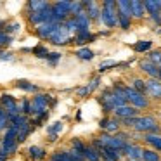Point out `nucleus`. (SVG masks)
Returning a JSON list of instances; mask_svg holds the SVG:
<instances>
[{
  "label": "nucleus",
  "mask_w": 161,
  "mask_h": 161,
  "mask_svg": "<svg viewBox=\"0 0 161 161\" xmlns=\"http://www.w3.org/2000/svg\"><path fill=\"white\" fill-rule=\"evenodd\" d=\"M146 95L151 101L161 102V80L146 78Z\"/></svg>",
  "instance_id": "obj_9"
},
{
  "label": "nucleus",
  "mask_w": 161,
  "mask_h": 161,
  "mask_svg": "<svg viewBox=\"0 0 161 161\" xmlns=\"http://www.w3.org/2000/svg\"><path fill=\"white\" fill-rule=\"evenodd\" d=\"M12 43V36L7 35L5 31H0V50L5 49V47H9Z\"/></svg>",
  "instance_id": "obj_39"
},
{
  "label": "nucleus",
  "mask_w": 161,
  "mask_h": 161,
  "mask_svg": "<svg viewBox=\"0 0 161 161\" xmlns=\"http://www.w3.org/2000/svg\"><path fill=\"white\" fill-rule=\"evenodd\" d=\"M139 71L146 78H154V80H159V68L154 66V64L151 63V61H147V59H140L139 61Z\"/></svg>",
  "instance_id": "obj_11"
},
{
  "label": "nucleus",
  "mask_w": 161,
  "mask_h": 161,
  "mask_svg": "<svg viewBox=\"0 0 161 161\" xmlns=\"http://www.w3.org/2000/svg\"><path fill=\"white\" fill-rule=\"evenodd\" d=\"M50 5L52 4L43 2V0H30L28 4H26V14H30V12H42L45 9H49Z\"/></svg>",
  "instance_id": "obj_18"
},
{
  "label": "nucleus",
  "mask_w": 161,
  "mask_h": 161,
  "mask_svg": "<svg viewBox=\"0 0 161 161\" xmlns=\"http://www.w3.org/2000/svg\"><path fill=\"white\" fill-rule=\"evenodd\" d=\"M142 161H161V154L156 153L154 149H149V147H144L142 149V156H140Z\"/></svg>",
  "instance_id": "obj_29"
},
{
  "label": "nucleus",
  "mask_w": 161,
  "mask_h": 161,
  "mask_svg": "<svg viewBox=\"0 0 161 161\" xmlns=\"http://www.w3.org/2000/svg\"><path fill=\"white\" fill-rule=\"evenodd\" d=\"M0 149H2V135H0Z\"/></svg>",
  "instance_id": "obj_46"
},
{
  "label": "nucleus",
  "mask_w": 161,
  "mask_h": 161,
  "mask_svg": "<svg viewBox=\"0 0 161 161\" xmlns=\"http://www.w3.org/2000/svg\"><path fill=\"white\" fill-rule=\"evenodd\" d=\"M119 64L116 63V61H111V59H108V61H102L101 64H99V75H102V73H106V71H109L111 68H118Z\"/></svg>",
  "instance_id": "obj_35"
},
{
  "label": "nucleus",
  "mask_w": 161,
  "mask_h": 161,
  "mask_svg": "<svg viewBox=\"0 0 161 161\" xmlns=\"http://www.w3.org/2000/svg\"><path fill=\"white\" fill-rule=\"evenodd\" d=\"M28 156L31 158L33 161H43L47 158V149H43V147H40V146H31L28 149Z\"/></svg>",
  "instance_id": "obj_21"
},
{
  "label": "nucleus",
  "mask_w": 161,
  "mask_h": 161,
  "mask_svg": "<svg viewBox=\"0 0 161 161\" xmlns=\"http://www.w3.org/2000/svg\"><path fill=\"white\" fill-rule=\"evenodd\" d=\"M142 149L139 142H128L123 149V154H125V159H140L142 156Z\"/></svg>",
  "instance_id": "obj_16"
},
{
  "label": "nucleus",
  "mask_w": 161,
  "mask_h": 161,
  "mask_svg": "<svg viewBox=\"0 0 161 161\" xmlns=\"http://www.w3.org/2000/svg\"><path fill=\"white\" fill-rule=\"evenodd\" d=\"M101 7V25L108 30L118 28V0H104Z\"/></svg>",
  "instance_id": "obj_2"
},
{
  "label": "nucleus",
  "mask_w": 161,
  "mask_h": 161,
  "mask_svg": "<svg viewBox=\"0 0 161 161\" xmlns=\"http://www.w3.org/2000/svg\"><path fill=\"white\" fill-rule=\"evenodd\" d=\"M16 88H19V90H23V92H30V94H38L40 92L38 85L31 83V81H28V80H18L16 81Z\"/></svg>",
  "instance_id": "obj_22"
},
{
  "label": "nucleus",
  "mask_w": 161,
  "mask_h": 161,
  "mask_svg": "<svg viewBox=\"0 0 161 161\" xmlns=\"http://www.w3.org/2000/svg\"><path fill=\"white\" fill-rule=\"evenodd\" d=\"M61 57H63V54H61V52H50L49 56H47L45 61L50 64V66H56V64L61 61Z\"/></svg>",
  "instance_id": "obj_41"
},
{
  "label": "nucleus",
  "mask_w": 161,
  "mask_h": 161,
  "mask_svg": "<svg viewBox=\"0 0 161 161\" xmlns=\"http://www.w3.org/2000/svg\"><path fill=\"white\" fill-rule=\"evenodd\" d=\"M83 9L85 12H87V16L90 18L92 23H101V4L99 2H95V0H85L83 2Z\"/></svg>",
  "instance_id": "obj_10"
},
{
  "label": "nucleus",
  "mask_w": 161,
  "mask_h": 161,
  "mask_svg": "<svg viewBox=\"0 0 161 161\" xmlns=\"http://www.w3.org/2000/svg\"><path fill=\"white\" fill-rule=\"evenodd\" d=\"M118 14H123V16H130V0H118Z\"/></svg>",
  "instance_id": "obj_33"
},
{
  "label": "nucleus",
  "mask_w": 161,
  "mask_h": 161,
  "mask_svg": "<svg viewBox=\"0 0 161 161\" xmlns=\"http://www.w3.org/2000/svg\"><path fill=\"white\" fill-rule=\"evenodd\" d=\"M140 111L139 109H135L133 106L126 104V106H119V108H116L114 111H113V116H116L118 119H128V118H135V116H139Z\"/></svg>",
  "instance_id": "obj_13"
},
{
  "label": "nucleus",
  "mask_w": 161,
  "mask_h": 161,
  "mask_svg": "<svg viewBox=\"0 0 161 161\" xmlns=\"http://www.w3.org/2000/svg\"><path fill=\"white\" fill-rule=\"evenodd\" d=\"M7 159H9V154L5 153V151L0 149V161H7Z\"/></svg>",
  "instance_id": "obj_44"
},
{
  "label": "nucleus",
  "mask_w": 161,
  "mask_h": 161,
  "mask_svg": "<svg viewBox=\"0 0 161 161\" xmlns=\"http://www.w3.org/2000/svg\"><path fill=\"white\" fill-rule=\"evenodd\" d=\"M57 28H59L57 23H43V25H40L35 28V35L38 36L40 40H49Z\"/></svg>",
  "instance_id": "obj_12"
},
{
  "label": "nucleus",
  "mask_w": 161,
  "mask_h": 161,
  "mask_svg": "<svg viewBox=\"0 0 161 161\" xmlns=\"http://www.w3.org/2000/svg\"><path fill=\"white\" fill-rule=\"evenodd\" d=\"M149 19L154 23V25L158 26V28H161V12H156V14H151Z\"/></svg>",
  "instance_id": "obj_42"
},
{
  "label": "nucleus",
  "mask_w": 161,
  "mask_h": 161,
  "mask_svg": "<svg viewBox=\"0 0 161 161\" xmlns=\"http://www.w3.org/2000/svg\"><path fill=\"white\" fill-rule=\"evenodd\" d=\"M83 158H85V161H101V153H99L92 144H87V149H85V153H83Z\"/></svg>",
  "instance_id": "obj_27"
},
{
  "label": "nucleus",
  "mask_w": 161,
  "mask_h": 161,
  "mask_svg": "<svg viewBox=\"0 0 161 161\" xmlns=\"http://www.w3.org/2000/svg\"><path fill=\"white\" fill-rule=\"evenodd\" d=\"M71 18V2L69 0H59L52 4V23L63 25Z\"/></svg>",
  "instance_id": "obj_5"
},
{
  "label": "nucleus",
  "mask_w": 161,
  "mask_h": 161,
  "mask_svg": "<svg viewBox=\"0 0 161 161\" xmlns=\"http://www.w3.org/2000/svg\"><path fill=\"white\" fill-rule=\"evenodd\" d=\"M125 130H132V132L139 133V135H146V133H161V123L158 121L156 116L153 114H139L135 118H128L121 121Z\"/></svg>",
  "instance_id": "obj_1"
},
{
  "label": "nucleus",
  "mask_w": 161,
  "mask_h": 161,
  "mask_svg": "<svg viewBox=\"0 0 161 161\" xmlns=\"http://www.w3.org/2000/svg\"><path fill=\"white\" fill-rule=\"evenodd\" d=\"M130 87L133 88L135 92H139V94H144L146 95V78H140V76H133L130 78Z\"/></svg>",
  "instance_id": "obj_24"
},
{
  "label": "nucleus",
  "mask_w": 161,
  "mask_h": 161,
  "mask_svg": "<svg viewBox=\"0 0 161 161\" xmlns=\"http://www.w3.org/2000/svg\"><path fill=\"white\" fill-rule=\"evenodd\" d=\"M144 9L147 16L161 12V0H144Z\"/></svg>",
  "instance_id": "obj_23"
},
{
  "label": "nucleus",
  "mask_w": 161,
  "mask_h": 161,
  "mask_svg": "<svg viewBox=\"0 0 161 161\" xmlns=\"http://www.w3.org/2000/svg\"><path fill=\"white\" fill-rule=\"evenodd\" d=\"M49 42L52 43V45H57V47L59 45H68V43L73 42V33H71L63 23V25H59V28L54 31V35L49 38Z\"/></svg>",
  "instance_id": "obj_8"
},
{
  "label": "nucleus",
  "mask_w": 161,
  "mask_h": 161,
  "mask_svg": "<svg viewBox=\"0 0 161 161\" xmlns=\"http://www.w3.org/2000/svg\"><path fill=\"white\" fill-rule=\"evenodd\" d=\"M81 12H85L83 2H71V18H75V16L81 14Z\"/></svg>",
  "instance_id": "obj_40"
},
{
  "label": "nucleus",
  "mask_w": 161,
  "mask_h": 161,
  "mask_svg": "<svg viewBox=\"0 0 161 161\" xmlns=\"http://www.w3.org/2000/svg\"><path fill=\"white\" fill-rule=\"evenodd\" d=\"M75 56L78 57L80 61H92L95 57V52L92 49H88V47H80V49H76V52H75Z\"/></svg>",
  "instance_id": "obj_25"
},
{
  "label": "nucleus",
  "mask_w": 161,
  "mask_h": 161,
  "mask_svg": "<svg viewBox=\"0 0 161 161\" xmlns=\"http://www.w3.org/2000/svg\"><path fill=\"white\" fill-rule=\"evenodd\" d=\"M19 108H21V113L28 118H31V99H23L19 102Z\"/></svg>",
  "instance_id": "obj_37"
},
{
  "label": "nucleus",
  "mask_w": 161,
  "mask_h": 161,
  "mask_svg": "<svg viewBox=\"0 0 161 161\" xmlns=\"http://www.w3.org/2000/svg\"><path fill=\"white\" fill-rule=\"evenodd\" d=\"M69 146H71L69 149L75 151V153H78L80 156H83L85 149H87V144H85L81 139H78V137H73V139L69 140Z\"/></svg>",
  "instance_id": "obj_28"
},
{
  "label": "nucleus",
  "mask_w": 161,
  "mask_h": 161,
  "mask_svg": "<svg viewBox=\"0 0 161 161\" xmlns=\"http://www.w3.org/2000/svg\"><path fill=\"white\" fill-rule=\"evenodd\" d=\"M31 54L35 57H38V59H47V56H49L50 54V50L47 49L45 45H35L31 49Z\"/></svg>",
  "instance_id": "obj_32"
},
{
  "label": "nucleus",
  "mask_w": 161,
  "mask_h": 161,
  "mask_svg": "<svg viewBox=\"0 0 161 161\" xmlns=\"http://www.w3.org/2000/svg\"><path fill=\"white\" fill-rule=\"evenodd\" d=\"M132 49L137 54H149L154 49V42L153 40H139V42H135L132 45Z\"/></svg>",
  "instance_id": "obj_19"
},
{
  "label": "nucleus",
  "mask_w": 161,
  "mask_h": 161,
  "mask_svg": "<svg viewBox=\"0 0 161 161\" xmlns=\"http://www.w3.org/2000/svg\"><path fill=\"white\" fill-rule=\"evenodd\" d=\"M18 128H14V126H9L7 130L4 132V135H2V151H5V153L11 156V154L18 153Z\"/></svg>",
  "instance_id": "obj_6"
},
{
  "label": "nucleus",
  "mask_w": 161,
  "mask_h": 161,
  "mask_svg": "<svg viewBox=\"0 0 161 161\" xmlns=\"http://www.w3.org/2000/svg\"><path fill=\"white\" fill-rule=\"evenodd\" d=\"M130 14H132L133 21H144L146 19V9H144V2L140 0H130Z\"/></svg>",
  "instance_id": "obj_15"
},
{
  "label": "nucleus",
  "mask_w": 161,
  "mask_h": 161,
  "mask_svg": "<svg viewBox=\"0 0 161 161\" xmlns=\"http://www.w3.org/2000/svg\"><path fill=\"white\" fill-rule=\"evenodd\" d=\"M4 26H5V21H2V19H0V31H4Z\"/></svg>",
  "instance_id": "obj_45"
},
{
  "label": "nucleus",
  "mask_w": 161,
  "mask_h": 161,
  "mask_svg": "<svg viewBox=\"0 0 161 161\" xmlns=\"http://www.w3.org/2000/svg\"><path fill=\"white\" fill-rule=\"evenodd\" d=\"M94 40H97V35H94L92 31H83V33H76L73 36V42L71 43L78 45V49H80V47H87V43L94 42Z\"/></svg>",
  "instance_id": "obj_17"
},
{
  "label": "nucleus",
  "mask_w": 161,
  "mask_h": 161,
  "mask_svg": "<svg viewBox=\"0 0 161 161\" xmlns=\"http://www.w3.org/2000/svg\"><path fill=\"white\" fill-rule=\"evenodd\" d=\"M146 59L151 61L154 66L161 68V49H153V50H151V52L146 56Z\"/></svg>",
  "instance_id": "obj_31"
},
{
  "label": "nucleus",
  "mask_w": 161,
  "mask_h": 161,
  "mask_svg": "<svg viewBox=\"0 0 161 161\" xmlns=\"http://www.w3.org/2000/svg\"><path fill=\"white\" fill-rule=\"evenodd\" d=\"M121 87H123V92H125L126 102H128L130 106H133V108L139 109V111H144V109H149L151 108V99L147 97V95L135 92L128 83H123Z\"/></svg>",
  "instance_id": "obj_3"
},
{
  "label": "nucleus",
  "mask_w": 161,
  "mask_h": 161,
  "mask_svg": "<svg viewBox=\"0 0 161 161\" xmlns=\"http://www.w3.org/2000/svg\"><path fill=\"white\" fill-rule=\"evenodd\" d=\"M19 30H21V25H19V23H5V26H4V31L7 33V35H14V33H18Z\"/></svg>",
  "instance_id": "obj_38"
},
{
  "label": "nucleus",
  "mask_w": 161,
  "mask_h": 161,
  "mask_svg": "<svg viewBox=\"0 0 161 161\" xmlns=\"http://www.w3.org/2000/svg\"><path fill=\"white\" fill-rule=\"evenodd\" d=\"M11 126V121H9V116L4 109H0V133H4L5 130Z\"/></svg>",
  "instance_id": "obj_36"
},
{
  "label": "nucleus",
  "mask_w": 161,
  "mask_h": 161,
  "mask_svg": "<svg viewBox=\"0 0 161 161\" xmlns=\"http://www.w3.org/2000/svg\"><path fill=\"white\" fill-rule=\"evenodd\" d=\"M63 128H64L63 121H54L52 125L47 126V137H49V142H56L57 135L63 132Z\"/></svg>",
  "instance_id": "obj_20"
},
{
  "label": "nucleus",
  "mask_w": 161,
  "mask_h": 161,
  "mask_svg": "<svg viewBox=\"0 0 161 161\" xmlns=\"http://www.w3.org/2000/svg\"><path fill=\"white\" fill-rule=\"evenodd\" d=\"M12 59H14V54H12V52L0 50V61H12Z\"/></svg>",
  "instance_id": "obj_43"
},
{
  "label": "nucleus",
  "mask_w": 161,
  "mask_h": 161,
  "mask_svg": "<svg viewBox=\"0 0 161 161\" xmlns=\"http://www.w3.org/2000/svg\"><path fill=\"white\" fill-rule=\"evenodd\" d=\"M99 128L101 132L104 133H109V135H116L119 130H123V125H121V119H118L116 116H104V118L99 121Z\"/></svg>",
  "instance_id": "obj_7"
},
{
  "label": "nucleus",
  "mask_w": 161,
  "mask_h": 161,
  "mask_svg": "<svg viewBox=\"0 0 161 161\" xmlns=\"http://www.w3.org/2000/svg\"><path fill=\"white\" fill-rule=\"evenodd\" d=\"M99 85H101V75H97V76H94V78H92V80L88 81L87 85H85V87H87V92H88V95H90V94H94V92L99 88Z\"/></svg>",
  "instance_id": "obj_34"
},
{
  "label": "nucleus",
  "mask_w": 161,
  "mask_h": 161,
  "mask_svg": "<svg viewBox=\"0 0 161 161\" xmlns=\"http://www.w3.org/2000/svg\"><path fill=\"white\" fill-rule=\"evenodd\" d=\"M133 25V19L130 16H123V14H118V28L121 31H128Z\"/></svg>",
  "instance_id": "obj_30"
},
{
  "label": "nucleus",
  "mask_w": 161,
  "mask_h": 161,
  "mask_svg": "<svg viewBox=\"0 0 161 161\" xmlns=\"http://www.w3.org/2000/svg\"><path fill=\"white\" fill-rule=\"evenodd\" d=\"M140 140L146 144V147L161 154V133H146V135H140Z\"/></svg>",
  "instance_id": "obj_14"
},
{
  "label": "nucleus",
  "mask_w": 161,
  "mask_h": 161,
  "mask_svg": "<svg viewBox=\"0 0 161 161\" xmlns=\"http://www.w3.org/2000/svg\"><path fill=\"white\" fill-rule=\"evenodd\" d=\"M33 128H35V126H33L31 119H30V121L26 123L25 126H21V128H19V132H18V144H23V142H25V140L28 139V135L33 132Z\"/></svg>",
  "instance_id": "obj_26"
},
{
  "label": "nucleus",
  "mask_w": 161,
  "mask_h": 161,
  "mask_svg": "<svg viewBox=\"0 0 161 161\" xmlns=\"http://www.w3.org/2000/svg\"><path fill=\"white\" fill-rule=\"evenodd\" d=\"M50 104H56V99H52L50 94H42V92L35 94L31 99V118H38L43 113H47Z\"/></svg>",
  "instance_id": "obj_4"
}]
</instances>
